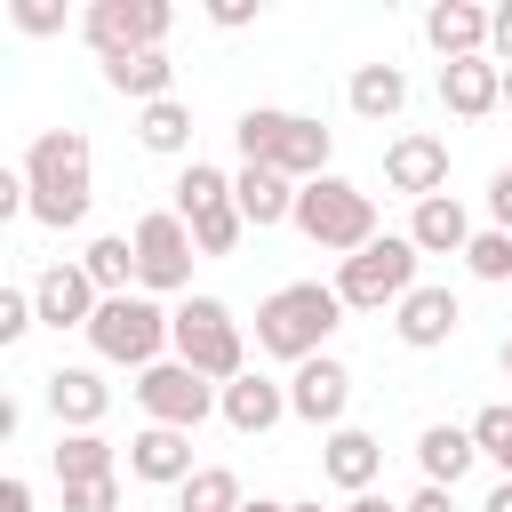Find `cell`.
Here are the masks:
<instances>
[{"instance_id": "6da1fadb", "label": "cell", "mask_w": 512, "mask_h": 512, "mask_svg": "<svg viewBox=\"0 0 512 512\" xmlns=\"http://www.w3.org/2000/svg\"><path fill=\"white\" fill-rule=\"evenodd\" d=\"M232 144H240V168H280L288 184H320L328 176V152H336V136L320 120L280 112V104H248L240 128H232Z\"/></svg>"}, {"instance_id": "7a4b0ae2", "label": "cell", "mask_w": 512, "mask_h": 512, "mask_svg": "<svg viewBox=\"0 0 512 512\" xmlns=\"http://www.w3.org/2000/svg\"><path fill=\"white\" fill-rule=\"evenodd\" d=\"M24 192H32V224H48V232H72L80 216H88V136L80 128H40L32 136V152H24Z\"/></svg>"}, {"instance_id": "3957f363", "label": "cell", "mask_w": 512, "mask_h": 512, "mask_svg": "<svg viewBox=\"0 0 512 512\" xmlns=\"http://www.w3.org/2000/svg\"><path fill=\"white\" fill-rule=\"evenodd\" d=\"M336 320H344L336 280H288V288H272L256 304V352L304 368V360H320V344L336 336Z\"/></svg>"}, {"instance_id": "277c9868", "label": "cell", "mask_w": 512, "mask_h": 512, "mask_svg": "<svg viewBox=\"0 0 512 512\" xmlns=\"http://www.w3.org/2000/svg\"><path fill=\"white\" fill-rule=\"evenodd\" d=\"M416 240L408 232H376L360 256H344V272H336V296H344V312H400L408 296H416Z\"/></svg>"}, {"instance_id": "5b68a950", "label": "cell", "mask_w": 512, "mask_h": 512, "mask_svg": "<svg viewBox=\"0 0 512 512\" xmlns=\"http://www.w3.org/2000/svg\"><path fill=\"white\" fill-rule=\"evenodd\" d=\"M296 232L312 248H328V256H360L376 240V200L360 184H344V176H320V184L296 192Z\"/></svg>"}, {"instance_id": "8992f818", "label": "cell", "mask_w": 512, "mask_h": 512, "mask_svg": "<svg viewBox=\"0 0 512 512\" xmlns=\"http://www.w3.org/2000/svg\"><path fill=\"white\" fill-rule=\"evenodd\" d=\"M168 328H176V312H160L144 288L136 296H104L96 304V320H88V344L112 360V368H160V344H168Z\"/></svg>"}, {"instance_id": "52a82bcc", "label": "cell", "mask_w": 512, "mask_h": 512, "mask_svg": "<svg viewBox=\"0 0 512 512\" xmlns=\"http://www.w3.org/2000/svg\"><path fill=\"white\" fill-rule=\"evenodd\" d=\"M168 344H176V360H184V368H200L208 384H232V376H248L240 320H232L216 296H184V304H176V328H168Z\"/></svg>"}, {"instance_id": "ba28073f", "label": "cell", "mask_w": 512, "mask_h": 512, "mask_svg": "<svg viewBox=\"0 0 512 512\" xmlns=\"http://www.w3.org/2000/svg\"><path fill=\"white\" fill-rule=\"evenodd\" d=\"M128 240H136V288H144V296L192 288V256H200V248H192V224H184L176 208H152Z\"/></svg>"}, {"instance_id": "9c48e42d", "label": "cell", "mask_w": 512, "mask_h": 512, "mask_svg": "<svg viewBox=\"0 0 512 512\" xmlns=\"http://www.w3.org/2000/svg\"><path fill=\"white\" fill-rule=\"evenodd\" d=\"M136 400H144V416H152V424H168V432H200V424L216 416L224 384H208V376H200V368H184V360H160V368H144V376H136Z\"/></svg>"}, {"instance_id": "30bf717a", "label": "cell", "mask_w": 512, "mask_h": 512, "mask_svg": "<svg viewBox=\"0 0 512 512\" xmlns=\"http://www.w3.org/2000/svg\"><path fill=\"white\" fill-rule=\"evenodd\" d=\"M168 0H96L88 16H80V32H88V48L112 64V56H144V48H160L168 40Z\"/></svg>"}, {"instance_id": "8fae6325", "label": "cell", "mask_w": 512, "mask_h": 512, "mask_svg": "<svg viewBox=\"0 0 512 512\" xmlns=\"http://www.w3.org/2000/svg\"><path fill=\"white\" fill-rule=\"evenodd\" d=\"M344 408H352V368H344V360H328V352H320V360H304V368L288 376V416H304V424H328V432H336V424H344Z\"/></svg>"}, {"instance_id": "7c38bea8", "label": "cell", "mask_w": 512, "mask_h": 512, "mask_svg": "<svg viewBox=\"0 0 512 512\" xmlns=\"http://www.w3.org/2000/svg\"><path fill=\"white\" fill-rule=\"evenodd\" d=\"M32 304H40V320H48V328H88V320H96V304H104V288H96L80 264H48V272L32 280Z\"/></svg>"}, {"instance_id": "4fadbf2b", "label": "cell", "mask_w": 512, "mask_h": 512, "mask_svg": "<svg viewBox=\"0 0 512 512\" xmlns=\"http://www.w3.org/2000/svg\"><path fill=\"white\" fill-rule=\"evenodd\" d=\"M384 184L408 192V200H432V192L448 184V144H440V136H392V152H384Z\"/></svg>"}, {"instance_id": "5bb4252c", "label": "cell", "mask_w": 512, "mask_h": 512, "mask_svg": "<svg viewBox=\"0 0 512 512\" xmlns=\"http://www.w3.org/2000/svg\"><path fill=\"white\" fill-rule=\"evenodd\" d=\"M128 472L152 480V488H184L200 464H192V432H168V424H144L128 440Z\"/></svg>"}, {"instance_id": "9a60e30c", "label": "cell", "mask_w": 512, "mask_h": 512, "mask_svg": "<svg viewBox=\"0 0 512 512\" xmlns=\"http://www.w3.org/2000/svg\"><path fill=\"white\" fill-rule=\"evenodd\" d=\"M440 104L456 120H480L504 104V64L496 56H464V64H440Z\"/></svg>"}, {"instance_id": "2e32d148", "label": "cell", "mask_w": 512, "mask_h": 512, "mask_svg": "<svg viewBox=\"0 0 512 512\" xmlns=\"http://www.w3.org/2000/svg\"><path fill=\"white\" fill-rule=\"evenodd\" d=\"M456 320H464L456 288H416V296L392 312V328H400V344H408V352H432V344H448V336H456Z\"/></svg>"}, {"instance_id": "e0dca14e", "label": "cell", "mask_w": 512, "mask_h": 512, "mask_svg": "<svg viewBox=\"0 0 512 512\" xmlns=\"http://www.w3.org/2000/svg\"><path fill=\"white\" fill-rule=\"evenodd\" d=\"M216 416L232 424V432H272L280 416H288V384H272V376H232L224 384V400H216Z\"/></svg>"}, {"instance_id": "ac0fdd59", "label": "cell", "mask_w": 512, "mask_h": 512, "mask_svg": "<svg viewBox=\"0 0 512 512\" xmlns=\"http://www.w3.org/2000/svg\"><path fill=\"white\" fill-rule=\"evenodd\" d=\"M424 40H432L448 64L488 56V8H472V0H440V8H424Z\"/></svg>"}, {"instance_id": "d6986e66", "label": "cell", "mask_w": 512, "mask_h": 512, "mask_svg": "<svg viewBox=\"0 0 512 512\" xmlns=\"http://www.w3.org/2000/svg\"><path fill=\"white\" fill-rule=\"evenodd\" d=\"M296 192H304V184H288L280 168H240V176H232V208H240L256 232H264V224H296Z\"/></svg>"}, {"instance_id": "ffe728a7", "label": "cell", "mask_w": 512, "mask_h": 512, "mask_svg": "<svg viewBox=\"0 0 512 512\" xmlns=\"http://www.w3.org/2000/svg\"><path fill=\"white\" fill-rule=\"evenodd\" d=\"M408 240H416L424 256H464V248H472V216H464V200H456V192H432V200H416V216H408Z\"/></svg>"}, {"instance_id": "44dd1931", "label": "cell", "mask_w": 512, "mask_h": 512, "mask_svg": "<svg viewBox=\"0 0 512 512\" xmlns=\"http://www.w3.org/2000/svg\"><path fill=\"white\" fill-rule=\"evenodd\" d=\"M48 408H56L64 432H96V416L112 408V384H104L96 368H56V376H48Z\"/></svg>"}, {"instance_id": "7402d4cb", "label": "cell", "mask_w": 512, "mask_h": 512, "mask_svg": "<svg viewBox=\"0 0 512 512\" xmlns=\"http://www.w3.org/2000/svg\"><path fill=\"white\" fill-rule=\"evenodd\" d=\"M320 472H328L336 488L368 496V480L384 472V448H376V432H352V424H336V432H328V448H320Z\"/></svg>"}, {"instance_id": "603a6c76", "label": "cell", "mask_w": 512, "mask_h": 512, "mask_svg": "<svg viewBox=\"0 0 512 512\" xmlns=\"http://www.w3.org/2000/svg\"><path fill=\"white\" fill-rule=\"evenodd\" d=\"M472 456H480V448H472V424H424V432H416V464H424L432 488H456V480L472 472Z\"/></svg>"}, {"instance_id": "cb8c5ba5", "label": "cell", "mask_w": 512, "mask_h": 512, "mask_svg": "<svg viewBox=\"0 0 512 512\" xmlns=\"http://www.w3.org/2000/svg\"><path fill=\"white\" fill-rule=\"evenodd\" d=\"M168 80H176L168 48H144V56H112V64H104V88H120V96H136V104H160Z\"/></svg>"}, {"instance_id": "d4e9b609", "label": "cell", "mask_w": 512, "mask_h": 512, "mask_svg": "<svg viewBox=\"0 0 512 512\" xmlns=\"http://www.w3.org/2000/svg\"><path fill=\"white\" fill-rule=\"evenodd\" d=\"M344 96H352V112H360V120H392V112L408 104V72H400V64H360Z\"/></svg>"}, {"instance_id": "484cf974", "label": "cell", "mask_w": 512, "mask_h": 512, "mask_svg": "<svg viewBox=\"0 0 512 512\" xmlns=\"http://www.w3.org/2000/svg\"><path fill=\"white\" fill-rule=\"evenodd\" d=\"M80 272H88L104 296H136V240H128V232H104V240H88Z\"/></svg>"}, {"instance_id": "4316f807", "label": "cell", "mask_w": 512, "mask_h": 512, "mask_svg": "<svg viewBox=\"0 0 512 512\" xmlns=\"http://www.w3.org/2000/svg\"><path fill=\"white\" fill-rule=\"evenodd\" d=\"M216 208H232V176H224L216 160H184V176H176V216L192 224V216H216Z\"/></svg>"}, {"instance_id": "83f0119b", "label": "cell", "mask_w": 512, "mask_h": 512, "mask_svg": "<svg viewBox=\"0 0 512 512\" xmlns=\"http://www.w3.org/2000/svg\"><path fill=\"white\" fill-rule=\"evenodd\" d=\"M120 472V456H112V440H96V432H64L56 440V480L72 488V480H112Z\"/></svg>"}, {"instance_id": "f1b7e54d", "label": "cell", "mask_w": 512, "mask_h": 512, "mask_svg": "<svg viewBox=\"0 0 512 512\" xmlns=\"http://www.w3.org/2000/svg\"><path fill=\"white\" fill-rule=\"evenodd\" d=\"M248 496H240V472H224V464H200L184 488H176V512H240Z\"/></svg>"}, {"instance_id": "f546056e", "label": "cell", "mask_w": 512, "mask_h": 512, "mask_svg": "<svg viewBox=\"0 0 512 512\" xmlns=\"http://www.w3.org/2000/svg\"><path fill=\"white\" fill-rule=\"evenodd\" d=\"M136 144H144V152H184V144H192V112H184L176 96L144 104V112H136Z\"/></svg>"}, {"instance_id": "4dcf8cb0", "label": "cell", "mask_w": 512, "mask_h": 512, "mask_svg": "<svg viewBox=\"0 0 512 512\" xmlns=\"http://www.w3.org/2000/svg\"><path fill=\"white\" fill-rule=\"evenodd\" d=\"M472 448H480L488 464H504V480H512V408H504V400L472 416Z\"/></svg>"}, {"instance_id": "1f68e13d", "label": "cell", "mask_w": 512, "mask_h": 512, "mask_svg": "<svg viewBox=\"0 0 512 512\" xmlns=\"http://www.w3.org/2000/svg\"><path fill=\"white\" fill-rule=\"evenodd\" d=\"M240 232H248V216H240V208L192 216V248H200V256H232V248H240Z\"/></svg>"}, {"instance_id": "d6a6232c", "label": "cell", "mask_w": 512, "mask_h": 512, "mask_svg": "<svg viewBox=\"0 0 512 512\" xmlns=\"http://www.w3.org/2000/svg\"><path fill=\"white\" fill-rule=\"evenodd\" d=\"M464 264H472V280H512V232H472Z\"/></svg>"}, {"instance_id": "836d02e7", "label": "cell", "mask_w": 512, "mask_h": 512, "mask_svg": "<svg viewBox=\"0 0 512 512\" xmlns=\"http://www.w3.org/2000/svg\"><path fill=\"white\" fill-rule=\"evenodd\" d=\"M64 512H120V472L112 480H72L64 488Z\"/></svg>"}, {"instance_id": "e575fe53", "label": "cell", "mask_w": 512, "mask_h": 512, "mask_svg": "<svg viewBox=\"0 0 512 512\" xmlns=\"http://www.w3.org/2000/svg\"><path fill=\"white\" fill-rule=\"evenodd\" d=\"M40 320V304H32V288H0V344H16L24 328Z\"/></svg>"}, {"instance_id": "d590c367", "label": "cell", "mask_w": 512, "mask_h": 512, "mask_svg": "<svg viewBox=\"0 0 512 512\" xmlns=\"http://www.w3.org/2000/svg\"><path fill=\"white\" fill-rule=\"evenodd\" d=\"M16 24L24 32H64V8L56 0H16Z\"/></svg>"}, {"instance_id": "8d00e7d4", "label": "cell", "mask_w": 512, "mask_h": 512, "mask_svg": "<svg viewBox=\"0 0 512 512\" xmlns=\"http://www.w3.org/2000/svg\"><path fill=\"white\" fill-rule=\"evenodd\" d=\"M488 216H496V232H512V168L488 176Z\"/></svg>"}, {"instance_id": "74e56055", "label": "cell", "mask_w": 512, "mask_h": 512, "mask_svg": "<svg viewBox=\"0 0 512 512\" xmlns=\"http://www.w3.org/2000/svg\"><path fill=\"white\" fill-rule=\"evenodd\" d=\"M488 56H496V64H512V0H504V8H488Z\"/></svg>"}, {"instance_id": "f35d334b", "label": "cell", "mask_w": 512, "mask_h": 512, "mask_svg": "<svg viewBox=\"0 0 512 512\" xmlns=\"http://www.w3.org/2000/svg\"><path fill=\"white\" fill-rule=\"evenodd\" d=\"M400 512H456V488H432V480H424V488H416Z\"/></svg>"}, {"instance_id": "ab89813d", "label": "cell", "mask_w": 512, "mask_h": 512, "mask_svg": "<svg viewBox=\"0 0 512 512\" xmlns=\"http://www.w3.org/2000/svg\"><path fill=\"white\" fill-rule=\"evenodd\" d=\"M0 512H32V488H24V480H16V472H8V480H0Z\"/></svg>"}, {"instance_id": "60d3db41", "label": "cell", "mask_w": 512, "mask_h": 512, "mask_svg": "<svg viewBox=\"0 0 512 512\" xmlns=\"http://www.w3.org/2000/svg\"><path fill=\"white\" fill-rule=\"evenodd\" d=\"M480 512H512V480H496V488H488V504H480Z\"/></svg>"}, {"instance_id": "b9f144b4", "label": "cell", "mask_w": 512, "mask_h": 512, "mask_svg": "<svg viewBox=\"0 0 512 512\" xmlns=\"http://www.w3.org/2000/svg\"><path fill=\"white\" fill-rule=\"evenodd\" d=\"M344 512H400V504H384V496H352Z\"/></svg>"}, {"instance_id": "7bdbcfd3", "label": "cell", "mask_w": 512, "mask_h": 512, "mask_svg": "<svg viewBox=\"0 0 512 512\" xmlns=\"http://www.w3.org/2000/svg\"><path fill=\"white\" fill-rule=\"evenodd\" d=\"M240 512H288V504H272V496H256V504H240Z\"/></svg>"}, {"instance_id": "ee69618b", "label": "cell", "mask_w": 512, "mask_h": 512, "mask_svg": "<svg viewBox=\"0 0 512 512\" xmlns=\"http://www.w3.org/2000/svg\"><path fill=\"white\" fill-rule=\"evenodd\" d=\"M496 360H504V376H512V336H504V344H496Z\"/></svg>"}, {"instance_id": "f6af8a7d", "label": "cell", "mask_w": 512, "mask_h": 512, "mask_svg": "<svg viewBox=\"0 0 512 512\" xmlns=\"http://www.w3.org/2000/svg\"><path fill=\"white\" fill-rule=\"evenodd\" d=\"M504 104H512V64H504Z\"/></svg>"}, {"instance_id": "bcb514c9", "label": "cell", "mask_w": 512, "mask_h": 512, "mask_svg": "<svg viewBox=\"0 0 512 512\" xmlns=\"http://www.w3.org/2000/svg\"><path fill=\"white\" fill-rule=\"evenodd\" d=\"M288 512H320V504H288Z\"/></svg>"}]
</instances>
